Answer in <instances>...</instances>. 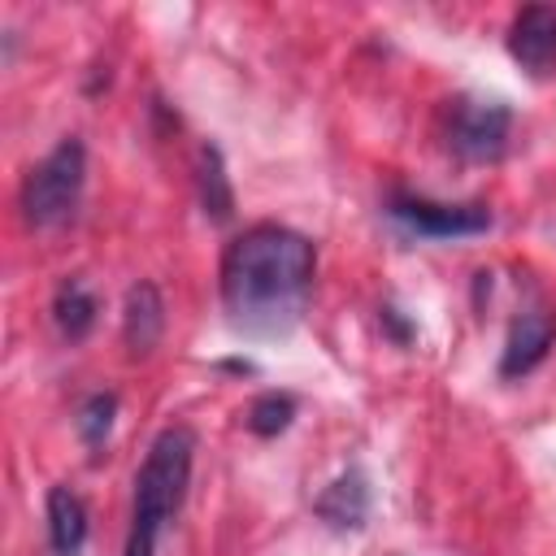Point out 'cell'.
I'll use <instances>...</instances> for the list:
<instances>
[{"mask_svg": "<svg viewBox=\"0 0 556 556\" xmlns=\"http://www.w3.org/2000/svg\"><path fill=\"white\" fill-rule=\"evenodd\" d=\"M96 313H100V304H96L91 287L83 278H61V287L52 295V321H56L61 339H70V343L87 339L96 326Z\"/></svg>", "mask_w": 556, "mask_h": 556, "instance_id": "7c38bea8", "label": "cell"}, {"mask_svg": "<svg viewBox=\"0 0 556 556\" xmlns=\"http://www.w3.org/2000/svg\"><path fill=\"white\" fill-rule=\"evenodd\" d=\"M317 252L278 222L248 226L222 256V304L230 326L248 334H287L313 295Z\"/></svg>", "mask_w": 556, "mask_h": 556, "instance_id": "6da1fadb", "label": "cell"}, {"mask_svg": "<svg viewBox=\"0 0 556 556\" xmlns=\"http://www.w3.org/2000/svg\"><path fill=\"white\" fill-rule=\"evenodd\" d=\"M48 547L52 556H83L87 547V504L70 486L48 491Z\"/></svg>", "mask_w": 556, "mask_h": 556, "instance_id": "30bf717a", "label": "cell"}, {"mask_svg": "<svg viewBox=\"0 0 556 556\" xmlns=\"http://www.w3.org/2000/svg\"><path fill=\"white\" fill-rule=\"evenodd\" d=\"M165 330V300L156 291V282H135L126 291V308H122V339L130 348V356H148L161 343Z\"/></svg>", "mask_w": 556, "mask_h": 556, "instance_id": "ba28073f", "label": "cell"}, {"mask_svg": "<svg viewBox=\"0 0 556 556\" xmlns=\"http://www.w3.org/2000/svg\"><path fill=\"white\" fill-rule=\"evenodd\" d=\"M195 460V430L191 426H165L139 473H135V504H130V530H126V556H156V539L165 521L182 508L187 482Z\"/></svg>", "mask_w": 556, "mask_h": 556, "instance_id": "7a4b0ae2", "label": "cell"}, {"mask_svg": "<svg viewBox=\"0 0 556 556\" xmlns=\"http://www.w3.org/2000/svg\"><path fill=\"white\" fill-rule=\"evenodd\" d=\"M317 517L334 530H361L369 517V478L352 465L343 469L321 495H317Z\"/></svg>", "mask_w": 556, "mask_h": 556, "instance_id": "9c48e42d", "label": "cell"}, {"mask_svg": "<svg viewBox=\"0 0 556 556\" xmlns=\"http://www.w3.org/2000/svg\"><path fill=\"white\" fill-rule=\"evenodd\" d=\"M113 417H117V395L113 391H91L87 400H83V408H78V439L87 443V447H104V439H109V430H113Z\"/></svg>", "mask_w": 556, "mask_h": 556, "instance_id": "5bb4252c", "label": "cell"}, {"mask_svg": "<svg viewBox=\"0 0 556 556\" xmlns=\"http://www.w3.org/2000/svg\"><path fill=\"white\" fill-rule=\"evenodd\" d=\"M391 217L400 226H408L413 235H426V239H465V235L491 230L486 204H439V200L408 195V191L391 195Z\"/></svg>", "mask_w": 556, "mask_h": 556, "instance_id": "5b68a950", "label": "cell"}, {"mask_svg": "<svg viewBox=\"0 0 556 556\" xmlns=\"http://www.w3.org/2000/svg\"><path fill=\"white\" fill-rule=\"evenodd\" d=\"M382 321L391 326V334H395L400 343H408V339H413V330H408V326L400 321V313H395V308H382Z\"/></svg>", "mask_w": 556, "mask_h": 556, "instance_id": "9a60e30c", "label": "cell"}, {"mask_svg": "<svg viewBox=\"0 0 556 556\" xmlns=\"http://www.w3.org/2000/svg\"><path fill=\"white\" fill-rule=\"evenodd\" d=\"M556 339V321L543 308H526L513 317L508 339H504V356H500V374L504 378H526L552 348Z\"/></svg>", "mask_w": 556, "mask_h": 556, "instance_id": "52a82bcc", "label": "cell"}, {"mask_svg": "<svg viewBox=\"0 0 556 556\" xmlns=\"http://www.w3.org/2000/svg\"><path fill=\"white\" fill-rule=\"evenodd\" d=\"M291 417H295V400L287 395V391H265V395H256L252 404H248V430L252 434H261V439H274V434H282L287 426H291Z\"/></svg>", "mask_w": 556, "mask_h": 556, "instance_id": "4fadbf2b", "label": "cell"}, {"mask_svg": "<svg viewBox=\"0 0 556 556\" xmlns=\"http://www.w3.org/2000/svg\"><path fill=\"white\" fill-rule=\"evenodd\" d=\"M87 187V148L65 135L22 182V217L35 230H61L74 222Z\"/></svg>", "mask_w": 556, "mask_h": 556, "instance_id": "3957f363", "label": "cell"}, {"mask_svg": "<svg viewBox=\"0 0 556 556\" xmlns=\"http://www.w3.org/2000/svg\"><path fill=\"white\" fill-rule=\"evenodd\" d=\"M508 130H513V109L504 100H473L460 96L447 109V143L456 156L465 161H500L508 148Z\"/></svg>", "mask_w": 556, "mask_h": 556, "instance_id": "277c9868", "label": "cell"}, {"mask_svg": "<svg viewBox=\"0 0 556 556\" xmlns=\"http://www.w3.org/2000/svg\"><path fill=\"white\" fill-rule=\"evenodd\" d=\"M508 56L534 78L556 70V4H526L508 22Z\"/></svg>", "mask_w": 556, "mask_h": 556, "instance_id": "8992f818", "label": "cell"}, {"mask_svg": "<svg viewBox=\"0 0 556 556\" xmlns=\"http://www.w3.org/2000/svg\"><path fill=\"white\" fill-rule=\"evenodd\" d=\"M195 187H200V208L213 222H230L235 217V191H230V174L222 161L217 143H204L195 156Z\"/></svg>", "mask_w": 556, "mask_h": 556, "instance_id": "8fae6325", "label": "cell"}]
</instances>
